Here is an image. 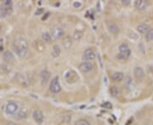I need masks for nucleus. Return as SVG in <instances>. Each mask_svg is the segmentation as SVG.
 <instances>
[{
	"instance_id": "3",
	"label": "nucleus",
	"mask_w": 153,
	"mask_h": 125,
	"mask_svg": "<svg viewBox=\"0 0 153 125\" xmlns=\"http://www.w3.org/2000/svg\"><path fill=\"white\" fill-rule=\"evenodd\" d=\"M18 109H19V107H18L16 102H8V104L6 105V113L9 115H15L17 113Z\"/></svg>"
},
{
	"instance_id": "16",
	"label": "nucleus",
	"mask_w": 153,
	"mask_h": 125,
	"mask_svg": "<svg viewBox=\"0 0 153 125\" xmlns=\"http://www.w3.org/2000/svg\"><path fill=\"white\" fill-rule=\"evenodd\" d=\"M107 28L108 31L113 35H117L119 33V27L114 23H108Z\"/></svg>"
},
{
	"instance_id": "6",
	"label": "nucleus",
	"mask_w": 153,
	"mask_h": 125,
	"mask_svg": "<svg viewBox=\"0 0 153 125\" xmlns=\"http://www.w3.org/2000/svg\"><path fill=\"white\" fill-rule=\"evenodd\" d=\"M14 50L20 58H26L27 54H28V48H23V47H19V46H16L14 45Z\"/></svg>"
},
{
	"instance_id": "23",
	"label": "nucleus",
	"mask_w": 153,
	"mask_h": 125,
	"mask_svg": "<svg viewBox=\"0 0 153 125\" xmlns=\"http://www.w3.org/2000/svg\"><path fill=\"white\" fill-rule=\"evenodd\" d=\"M28 115V112L27 109H22L19 113H18V118L21 119V118H26Z\"/></svg>"
},
{
	"instance_id": "27",
	"label": "nucleus",
	"mask_w": 153,
	"mask_h": 125,
	"mask_svg": "<svg viewBox=\"0 0 153 125\" xmlns=\"http://www.w3.org/2000/svg\"><path fill=\"white\" fill-rule=\"evenodd\" d=\"M117 58L118 60H127L128 59V58L124 56L123 54H121V53H118V54L117 55Z\"/></svg>"
},
{
	"instance_id": "11",
	"label": "nucleus",
	"mask_w": 153,
	"mask_h": 125,
	"mask_svg": "<svg viewBox=\"0 0 153 125\" xmlns=\"http://www.w3.org/2000/svg\"><path fill=\"white\" fill-rule=\"evenodd\" d=\"M78 69L80 71H82L83 73H88L90 70H92L93 69V64H91L90 62H84V63H82L79 66H78Z\"/></svg>"
},
{
	"instance_id": "14",
	"label": "nucleus",
	"mask_w": 153,
	"mask_h": 125,
	"mask_svg": "<svg viewBox=\"0 0 153 125\" xmlns=\"http://www.w3.org/2000/svg\"><path fill=\"white\" fill-rule=\"evenodd\" d=\"M137 31L140 34H146L150 31V26L147 24H145V23L140 24L137 26Z\"/></svg>"
},
{
	"instance_id": "33",
	"label": "nucleus",
	"mask_w": 153,
	"mask_h": 125,
	"mask_svg": "<svg viewBox=\"0 0 153 125\" xmlns=\"http://www.w3.org/2000/svg\"><path fill=\"white\" fill-rule=\"evenodd\" d=\"M7 125H18V124H16V123H12V122H10V123H9Z\"/></svg>"
},
{
	"instance_id": "29",
	"label": "nucleus",
	"mask_w": 153,
	"mask_h": 125,
	"mask_svg": "<svg viewBox=\"0 0 153 125\" xmlns=\"http://www.w3.org/2000/svg\"><path fill=\"white\" fill-rule=\"evenodd\" d=\"M44 9H38V10H36V12H35V15H42V14L44 13Z\"/></svg>"
},
{
	"instance_id": "1",
	"label": "nucleus",
	"mask_w": 153,
	"mask_h": 125,
	"mask_svg": "<svg viewBox=\"0 0 153 125\" xmlns=\"http://www.w3.org/2000/svg\"><path fill=\"white\" fill-rule=\"evenodd\" d=\"M13 3L10 0H4L0 4V17H6L10 15L13 12Z\"/></svg>"
},
{
	"instance_id": "9",
	"label": "nucleus",
	"mask_w": 153,
	"mask_h": 125,
	"mask_svg": "<svg viewBox=\"0 0 153 125\" xmlns=\"http://www.w3.org/2000/svg\"><path fill=\"white\" fill-rule=\"evenodd\" d=\"M134 75L138 81H142L145 79V73L143 69L140 67H136L134 70Z\"/></svg>"
},
{
	"instance_id": "19",
	"label": "nucleus",
	"mask_w": 153,
	"mask_h": 125,
	"mask_svg": "<svg viewBox=\"0 0 153 125\" xmlns=\"http://www.w3.org/2000/svg\"><path fill=\"white\" fill-rule=\"evenodd\" d=\"M60 54H61V48H60V47L57 46V45H55L53 47V48H52V52H51L52 57L53 58H57V57L60 56Z\"/></svg>"
},
{
	"instance_id": "32",
	"label": "nucleus",
	"mask_w": 153,
	"mask_h": 125,
	"mask_svg": "<svg viewBox=\"0 0 153 125\" xmlns=\"http://www.w3.org/2000/svg\"><path fill=\"white\" fill-rule=\"evenodd\" d=\"M50 13H46V14H45V15H44V16L43 17V19H42V20H45L46 19H47V18H48V17L50 16Z\"/></svg>"
},
{
	"instance_id": "35",
	"label": "nucleus",
	"mask_w": 153,
	"mask_h": 125,
	"mask_svg": "<svg viewBox=\"0 0 153 125\" xmlns=\"http://www.w3.org/2000/svg\"><path fill=\"white\" fill-rule=\"evenodd\" d=\"M1 30H2V26L0 25V31H1Z\"/></svg>"
},
{
	"instance_id": "24",
	"label": "nucleus",
	"mask_w": 153,
	"mask_h": 125,
	"mask_svg": "<svg viewBox=\"0 0 153 125\" xmlns=\"http://www.w3.org/2000/svg\"><path fill=\"white\" fill-rule=\"evenodd\" d=\"M146 39L148 42L153 41V29H150V31L146 34Z\"/></svg>"
},
{
	"instance_id": "34",
	"label": "nucleus",
	"mask_w": 153,
	"mask_h": 125,
	"mask_svg": "<svg viewBox=\"0 0 153 125\" xmlns=\"http://www.w3.org/2000/svg\"><path fill=\"white\" fill-rule=\"evenodd\" d=\"M3 50H4V48H3V46L2 45H0V53L3 52Z\"/></svg>"
},
{
	"instance_id": "13",
	"label": "nucleus",
	"mask_w": 153,
	"mask_h": 125,
	"mask_svg": "<svg viewBox=\"0 0 153 125\" xmlns=\"http://www.w3.org/2000/svg\"><path fill=\"white\" fill-rule=\"evenodd\" d=\"M14 45L28 48V43H27V41L25 38L21 37H18L15 40V43H14Z\"/></svg>"
},
{
	"instance_id": "28",
	"label": "nucleus",
	"mask_w": 153,
	"mask_h": 125,
	"mask_svg": "<svg viewBox=\"0 0 153 125\" xmlns=\"http://www.w3.org/2000/svg\"><path fill=\"white\" fill-rule=\"evenodd\" d=\"M103 107H105V108L106 109H111L112 107V104L110 103V102H106V103L102 104L101 105Z\"/></svg>"
},
{
	"instance_id": "10",
	"label": "nucleus",
	"mask_w": 153,
	"mask_h": 125,
	"mask_svg": "<svg viewBox=\"0 0 153 125\" xmlns=\"http://www.w3.org/2000/svg\"><path fill=\"white\" fill-rule=\"evenodd\" d=\"M119 53H121V54H123L124 56H126L128 58H129V56L131 54V51L129 48V46H128V44L126 43H123L121 44L120 46H119Z\"/></svg>"
},
{
	"instance_id": "7",
	"label": "nucleus",
	"mask_w": 153,
	"mask_h": 125,
	"mask_svg": "<svg viewBox=\"0 0 153 125\" xmlns=\"http://www.w3.org/2000/svg\"><path fill=\"white\" fill-rule=\"evenodd\" d=\"M50 35L54 39H60L64 36V31L61 27H54L51 31Z\"/></svg>"
},
{
	"instance_id": "5",
	"label": "nucleus",
	"mask_w": 153,
	"mask_h": 125,
	"mask_svg": "<svg viewBox=\"0 0 153 125\" xmlns=\"http://www.w3.org/2000/svg\"><path fill=\"white\" fill-rule=\"evenodd\" d=\"M33 117L34 121L38 124H42L44 122V115L41 110H35L33 112Z\"/></svg>"
},
{
	"instance_id": "25",
	"label": "nucleus",
	"mask_w": 153,
	"mask_h": 125,
	"mask_svg": "<svg viewBox=\"0 0 153 125\" xmlns=\"http://www.w3.org/2000/svg\"><path fill=\"white\" fill-rule=\"evenodd\" d=\"M83 37V33L79 31H76L73 34V39L75 41H80Z\"/></svg>"
},
{
	"instance_id": "26",
	"label": "nucleus",
	"mask_w": 153,
	"mask_h": 125,
	"mask_svg": "<svg viewBox=\"0 0 153 125\" xmlns=\"http://www.w3.org/2000/svg\"><path fill=\"white\" fill-rule=\"evenodd\" d=\"M76 125H90L87 121L85 120H79L78 122H77Z\"/></svg>"
},
{
	"instance_id": "20",
	"label": "nucleus",
	"mask_w": 153,
	"mask_h": 125,
	"mask_svg": "<svg viewBox=\"0 0 153 125\" xmlns=\"http://www.w3.org/2000/svg\"><path fill=\"white\" fill-rule=\"evenodd\" d=\"M72 40L70 37H66L65 38L63 39L62 45L65 48H69L72 46Z\"/></svg>"
},
{
	"instance_id": "30",
	"label": "nucleus",
	"mask_w": 153,
	"mask_h": 125,
	"mask_svg": "<svg viewBox=\"0 0 153 125\" xmlns=\"http://www.w3.org/2000/svg\"><path fill=\"white\" fill-rule=\"evenodd\" d=\"M122 4L124 6H128L130 4V1H129V0H123V1H122Z\"/></svg>"
},
{
	"instance_id": "17",
	"label": "nucleus",
	"mask_w": 153,
	"mask_h": 125,
	"mask_svg": "<svg viewBox=\"0 0 153 125\" xmlns=\"http://www.w3.org/2000/svg\"><path fill=\"white\" fill-rule=\"evenodd\" d=\"M40 78H41V80L43 83H47L49 81L50 78V73L47 70H43L40 74Z\"/></svg>"
},
{
	"instance_id": "12",
	"label": "nucleus",
	"mask_w": 153,
	"mask_h": 125,
	"mask_svg": "<svg viewBox=\"0 0 153 125\" xmlns=\"http://www.w3.org/2000/svg\"><path fill=\"white\" fill-rule=\"evenodd\" d=\"M135 6L139 10H145L148 7V3L145 0H137L135 2Z\"/></svg>"
},
{
	"instance_id": "31",
	"label": "nucleus",
	"mask_w": 153,
	"mask_h": 125,
	"mask_svg": "<svg viewBox=\"0 0 153 125\" xmlns=\"http://www.w3.org/2000/svg\"><path fill=\"white\" fill-rule=\"evenodd\" d=\"M81 3H78V2H76V3H74L73 4V6L75 8H80L81 7Z\"/></svg>"
},
{
	"instance_id": "22",
	"label": "nucleus",
	"mask_w": 153,
	"mask_h": 125,
	"mask_svg": "<svg viewBox=\"0 0 153 125\" xmlns=\"http://www.w3.org/2000/svg\"><path fill=\"white\" fill-rule=\"evenodd\" d=\"M42 39L45 42H50L52 40V37L49 32H44L42 34Z\"/></svg>"
},
{
	"instance_id": "2",
	"label": "nucleus",
	"mask_w": 153,
	"mask_h": 125,
	"mask_svg": "<svg viewBox=\"0 0 153 125\" xmlns=\"http://www.w3.org/2000/svg\"><path fill=\"white\" fill-rule=\"evenodd\" d=\"M50 91L52 93H59L61 91V87L59 81V77H55L50 84Z\"/></svg>"
},
{
	"instance_id": "18",
	"label": "nucleus",
	"mask_w": 153,
	"mask_h": 125,
	"mask_svg": "<svg viewBox=\"0 0 153 125\" xmlns=\"http://www.w3.org/2000/svg\"><path fill=\"white\" fill-rule=\"evenodd\" d=\"M112 80H113L114 81L119 82V81H122V80H123L124 75H123V73H121V72H115V73L112 74Z\"/></svg>"
},
{
	"instance_id": "21",
	"label": "nucleus",
	"mask_w": 153,
	"mask_h": 125,
	"mask_svg": "<svg viewBox=\"0 0 153 125\" xmlns=\"http://www.w3.org/2000/svg\"><path fill=\"white\" fill-rule=\"evenodd\" d=\"M109 91H110L111 96H113V97H117V96H118L119 93H120V91H119V89L117 86H111L110 87Z\"/></svg>"
},
{
	"instance_id": "4",
	"label": "nucleus",
	"mask_w": 153,
	"mask_h": 125,
	"mask_svg": "<svg viewBox=\"0 0 153 125\" xmlns=\"http://www.w3.org/2000/svg\"><path fill=\"white\" fill-rule=\"evenodd\" d=\"M95 57H96V54H95V53L94 52L93 49L87 48L84 51L82 58H83V60H84L85 62H90V61H93L95 59Z\"/></svg>"
},
{
	"instance_id": "15",
	"label": "nucleus",
	"mask_w": 153,
	"mask_h": 125,
	"mask_svg": "<svg viewBox=\"0 0 153 125\" xmlns=\"http://www.w3.org/2000/svg\"><path fill=\"white\" fill-rule=\"evenodd\" d=\"M14 58H15V57L10 51H5L3 54V59L6 63H10L14 60Z\"/></svg>"
},
{
	"instance_id": "8",
	"label": "nucleus",
	"mask_w": 153,
	"mask_h": 125,
	"mask_svg": "<svg viewBox=\"0 0 153 125\" xmlns=\"http://www.w3.org/2000/svg\"><path fill=\"white\" fill-rule=\"evenodd\" d=\"M17 79H18V81L20 82L24 86H27L30 85L31 80H30V76H29L27 74L19 75L18 77H17Z\"/></svg>"
}]
</instances>
